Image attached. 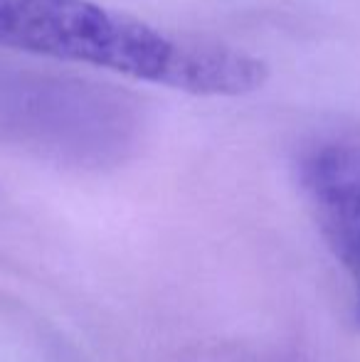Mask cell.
Masks as SVG:
<instances>
[{"label": "cell", "instance_id": "7a4b0ae2", "mask_svg": "<svg viewBox=\"0 0 360 362\" xmlns=\"http://www.w3.org/2000/svg\"><path fill=\"white\" fill-rule=\"evenodd\" d=\"M353 279H356V284H358V320H360V257H358V262H356V267H353Z\"/></svg>", "mask_w": 360, "mask_h": 362}, {"label": "cell", "instance_id": "6da1fadb", "mask_svg": "<svg viewBox=\"0 0 360 362\" xmlns=\"http://www.w3.org/2000/svg\"><path fill=\"white\" fill-rule=\"evenodd\" d=\"M301 185L328 247L353 272L360 257V148H316L301 165Z\"/></svg>", "mask_w": 360, "mask_h": 362}]
</instances>
